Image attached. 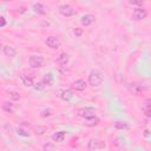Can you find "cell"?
I'll use <instances>...</instances> for the list:
<instances>
[{
    "label": "cell",
    "mask_w": 151,
    "mask_h": 151,
    "mask_svg": "<svg viewBox=\"0 0 151 151\" xmlns=\"http://www.w3.org/2000/svg\"><path fill=\"white\" fill-rule=\"evenodd\" d=\"M103 83V74L98 70H92L89 74V84L93 88L99 86Z\"/></svg>",
    "instance_id": "cell-1"
},
{
    "label": "cell",
    "mask_w": 151,
    "mask_h": 151,
    "mask_svg": "<svg viewBox=\"0 0 151 151\" xmlns=\"http://www.w3.org/2000/svg\"><path fill=\"white\" fill-rule=\"evenodd\" d=\"M77 115L82 118L90 119V118L96 116V110L93 108H80L77 110Z\"/></svg>",
    "instance_id": "cell-2"
},
{
    "label": "cell",
    "mask_w": 151,
    "mask_h": 151,
    "mask_svg": "<svg viewBox=\"0 0 151 151\" xmlns=\"http://www.w3.org/2000/svg\"><path fill=\"white\" fill-rule=\"evenodd\" d=\"M59 13H60L61 16H64V17H72V16L76 14V10H74L72 6L65 4V5L59 6Z\"/></svg>",
    "instance_id": "cell-3"
},
{
    "label": "cell",
    "mask_w": 151,
    "mask_h": 151,
    "mask_svg": "<svg viewBox=\"0 0 151 151\" xmlns=\"http://www.w3.org/2000/svg\"><path fill=\"white\" fill-rule=\"evenodd\" d=\"M146 17H147V12H146V10H144V9H142V7H137V9H135L133 12H132V18H133L135 20H137V21L143 20V19H145Z\"/></svg>",
    "instance_id": "cell-4"
},
{
    "label": "cell",
    "mask_w": 151,
    "mask_h": 151,
    "mask_svg": "<svg viewBox=\"0 0 151 151\" xmlns=\"http://www.w3.org/2000/svg\"><path fill=\"white\" fill-rule=\"evenodd\" d=\"M30 65L33 68H39L44 65V58L41 56H32L30 58Z\"/></svg>",
    "instance_id": "cell-5"
},
{
    "label": "cell",
    "mask_w": 151,
    "mask_h": 151,
    "mask_svg": "<svg viewBox=\"0 0 151 151\" xmlns=\"http://www.w3.org/2000/svg\"><path fill=\"white\" fill-rule=\"evenodd\" d=\"M45 44H46L50 48L56 50V48H58V47L60 46V40H59L57 37L51 36V37H47V39L45 40Z\"/></svg>",
    "instance_id": "cell-6"
},
{
    "label": "cell",
    "mask_w": 151,
    "mask_h": 151,
    "mask_svg": "<svg viewBox=\"0 0 151 151\" xmlns=\"http://www.w3.org/2000/svg\"><path fill=\"white\" fill-rule=\"evenodd\" d=\"M57 96L58 97H60L63 100H70L72 97H73V93H72V91L71 90H59L58 92H57Z\"/></svg>",
    "instance_id": "cell-7"
},
{
    "label": "cell",
    "mask_w": 151,
    "mask_h": 151,
    "mask_svg": "<svg viewBox=\"0 0 151 151\" xmlns=\"http://www.w3.org/2000/svg\"><path fill=\"white\" fill-rule=\"evenodd\" d=\"M88 86L86 82L83 80V79H78V80H76L73 84H72V88L76 90V91H83L85 90V88Z\"/></svg>",
    "instance_id": "cell-8"
},
{
    "label": "cell",
    "mask_w": 151,
    "mask_h": 151,
    "mask_svg": "<svg viewBox=\"0 0 151 151\" xmlns=\"http://www.w3.org/2000/svg\"><path fill=\"white\" fill-rule=\"evenodd\" d=\"M20 80L25 86H34V80L31 76L23 74V76H20Z\"/></svg>",
    "instance_id": "cell-9"
},
{
    "label": "cell",
    "mask_w": 151,
    "mask_h": 151,
    "mask_svg": "<svg viewBox=\"0 0 151 151\" xmlns=\"http://www.w3.org/2000/svg\"><path fill=\"white\" fill-rule=\"evenodd\" d=\"M95 16H92V14H85V16H83L82 17V19H80V23H82V25H84V26H90L93 21H95Z\"/></svg>",
    "instance_id": "cell-10"
},
{
    "label": "cell",
    "mask_w": 151,
    "mask_h": 151,
    "mask_svg": "<svg viewBox=\"0 0 151 151\" xmlns=\"http://www.w3.org/2000/svg\"><path fill=\"white\" fill-rule=\"evenodd\" d=\"M89 147L91 150H97V149H104L105 147V143L102 140H90L89 143Z\"/></svg>",
    "instance_id": "cell-11"
},
{
    "label": "cell",
    "mask_w": 151,
    "mask_h": 151,
    "mask_svg": "<svg viewBox=\"0 0 151 151\" xmlns=\"http://www.w3.org/2000/svg\"><path fill=\"white\" fill-rule=\"evenodd\" d=\"M3 51H4V54L6 57H10V58L16 57V54H17V51L13 47H11V46H4L3 47Z\"/></svg>",
    "instance_id": "cell-12"
},
{
    "label": "cell",
    "mask_w": 151,
    "mask_h": 151,
    "mask_svg": "<svg viewBox=\"0 0 151 151\" xmlns=\"http://www.w3.org/2000/svg\"><path fill=\"white\" fill-rule=\"evenodd\" d=\"M57 63H58L61 67H63V66H66V65H67V63H68V54H66V53H61V54L58 57Z\"/></svg>",
    "instance_id": "cell-13"
},
{
    "label": "cell",
    "mask_w": 151,
    "mask_h": 151,
    "mask_svg": "<svg viewBox=\"0 0 151 151\" xmlns=\"http://www.w3.org/2000/svg\"><path fill=\"white\" fill-rule=\"evenodd\" d=\"M43 82L46 84V86H52V85H53V83H54L53 74H52V73H46V74L44 76Z\"/></svg>",
    "instance_id": "cell-14"
},
{
    "label": "cell",
    "mask_w": 151,
    "mask_h": 151,
    "mask_svg": "<svg viewBox=\"0 0 151 151\" xmlns=\"http://www.w3.org/2000/svg\"><path fill=\"white\" fill-rule=\"evenodd\" d=\"M33 10H34V12L38 13V14H45V13H46L45 6H44L43 4H40V3L34 4V5H33Z\"/></svg>",
    "instance_id": "cell-15"
},
{
    "label": "cell",
    "mask_w": 151,
    "mask_h": 151,
    "mask_svg": "<svg viewBox=\"0 0 151 151\" xmlns=\"http://www.w3.org/2000/svg\"><path fill=\"white\" fill-rule=\"evenodd\" d=\"M3 110L6 111V112H9V113H13V112L16 111V106H14V104H12V103L5 102V103L3 104Z\"/></svg>",
    "instance_id": "cell-16"
},
{
    "label": "cell",
    "mask_w": 151,
    "mask_h": 151,
    "mask_svg": "<svg viewBox=\"0 0 151 151\" xmlns=\"http://www.w3.org/2000/svg\"><path fill=\"white\" fill-rule=\"evenodd\" d=\"M52 139L54 142H63L65 139V132L64 131H59V132H56L53 136H52Z\"/></svg>",
    "instance_id": "cell-17"
},
{
    "label": "cell",
    "mask_w": 151,
    "mask_h": 151,
    "mask_svg": "<svg viewBox=\"0 0 151 151\" xmlns=\"http://www.w3.org/2000/svg\"><path fill=\"white\" fill-rule=\"evenodd\" d=\"M130 90H131L133 93L138 95L140 91L145 90V88H144V86H142V85H139V84H131V86H130Z\"/></svg>",
    "instance_id": "cell-18"
},
{
    "label": "cell",
    "mask_w": 151,
    "mask_h": 151,
    "mask_svg": "<svg viewBox=\"0 0 151 151\" xmlns=\"http://www.w3.org/2000/svg\"><path fill=\"white\" fill-rule=\"evenodd\" d=\"M99 123V118L98 117H92V118H90V119H86V126H95V125H97Z\"/></svg>",
    "instance_id": "cell-19"
},
{
    "label": "cell",
    "mask_w": 151,
    "mask_h": 151,
    "mask_svg": "<svg viewBox=\"0 0 151 151\" xmlns=\"http://www.w3.org/2000/svg\"><path fill=\"white\" fill-rule=\"evenodd\" d=\"M115 127L117 130H125V129H127V124L125 122H116L115 123Z\"/></svg>",
    "instance_id": "cell-20"
},
{
    "label": "cell",
    "mask_w": 151,
    "mask_h": 151,
    "mask_svg": "<svg viewBox=\"0 0 151 151\" xmlns=\"http://www.w3.org/2000/svg\"><path fill=\"white\" fill-rule=\"evenodd\" d=\"M9 96H10V98L13 99V100H19V99L21 98V96H20L18 92H16V91H11V92L9 93Z\"/></svg>",
    "instance_id": "cell-21"
},
{
    "label": "cell",
    "mask_w": 151,
    "mask_h": 151,
    "mask_svg": "<svg viewBox=\"0 0 151 151\" xmlns=\"http://www.w3.org/2000/svg\"><path fill=\"white\" fill-rule=\"evenodd\" d=\"M54 144H52V143H46V144H44V146H43V150L44 151H54Z\"/></svg>",
    "instance_id": "cell-22"
},
{
    "label": "cell",
    "mask_w": 151,
    "mask_h": 151,
    "mask_svg": "<svg viewBox=\"0 0 151 151\" xmlns=\"http://www.w3.org/2000/svg\"><path fill=\"white\" fill-rule=\"evenodd\" d=\"M46 88V84L41 80V82H39V83H37L36 85H34V89L37 90V91H41V90H44Z\"/></svg>",
    "instance_id": "cell-23"
},
{
    "label": "cell",
    "mask_w": 151,
    "mask_h": 151,
    "mask_svg": "<svg viewBox=\"0 0 151 151\" xmlns=\"http://www.w3.org/2000/svg\"><path fill=\"white\" fill-rule=\"evenodd\" d=\"M17 133L19 136H23V137H30V133L26 132L24 129H17Z\"/></svg>",
    "instance_id": "cell-24"
},
{
    "label": "cell",
    "mask_w": 151,
    "mask_h": 151,
    "mask_svg": "<svg viewBox=\"0 0 151 151\" xmlns=\"http://www.w3.org/2000/svg\"><path fill=\"white\" fill-rule=\"evenodd\" d=\"M73 33H74L76 36H77V37H82V34H83V30H82V28H74Z\"/></svg>",
    "instance_id": "cell-25"
},
{
    "label": "cell",
    "mask_w": 151,
    "mask_h": 151,
    "mask_svg": "<svg viewBox=\"0 0 151 151\" xmlns=\"http://www.w3.org/2000/svg\"><path fill=\"white\" fill-rule=\"evenodd\" d=\"M45 131H46V127H38L37 129V133H39V135L45 133Z\"/></svg>",
    "instance_id": "cell-26"
},
{
    "label": "cell",
    "mask_w": 151,
    "mask_h": 151,
    "mask_svg": "<svg viewBox=\"0 0 151 151\" xmlns=\"http://www.w3.org/2000/svg\"><path fill=\"white\" fill-rule=\"evenodd\" d=\"M144 113H145V116H146V117H150V118H151V109L146 108V109L144 110Z\"/></svg>",
    "instance_id": "cell-27"
},
{
    "label": "cell",
    "mask_w": 151,
    "mask_h": 151,
    "mask_svg": "<svg viewBox=\"0 0 151 151\" xmlns=\"http://www.w3.org/2000/svg\"><path fill=\"white\" fill-rule=\"evenodd\" d=\"M51 112H52L51 110H45V111L43 112V115H41V116H43V117H46V116H51V115H52Z\"/></svg>",
    "instance_id": "cell-28"
},
{
    "label": "cell",
    "mask_w": 151,
    "mask_h": 151,
    "mask_svg": "<svg viewBox=\"0 0 151 151\" xmlns=\"http://www.w3.org/2000/svg\"><path fill=\"white\" fill-rule=\"evenodd\" d=\"M129 4L130 5H143L142 1H132V0H131V1H129Z\"/></svg>",
    "instance_id": "cell-29"
},
{
    "label": "cell",
    "mask_w": 151,
    "mask_h": 151,
    "mask_svg": "<svg viewBox=\"0 0 151 151\" xmlns=\"http://www.w3.org/2000/svg\"><path fill=\"white\" fill-rule=\"evenodd\" d=\"M0 20H1V24H0V26L4 27V26L6 25V20H5V18H4V17H1V18H0Z\"/></svg>",
    "instance_id": "cell-30"
},
{
    "label": "cell",
    "mask_w": 151,
    "mask_h": 151,
    "mask_svg": "<svg viewBox=\"0 0 151 151\" xmlns=\"http://www.w3.org/2000/svg\"><path fill=\"white\" fill-rule=\"evenodd\" d=\"M145 104H146V106H147L149 109H151V98L146 99V100H145Z\"/></svg>",
    "instance_id": "cell-31"
}]
</instances>
